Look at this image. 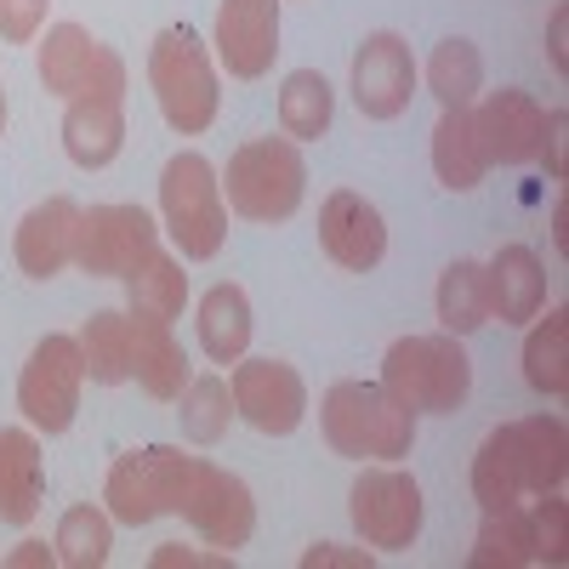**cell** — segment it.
<instances>
[{
  "instance_id": "20",
  "label": "cell",
  "mask_w": 569,
  "mask_h": 569,
  "mask_svg": "<svg viewBox=\"0 0 569 569\" xmlns=\"http://www.w3.org/2000/svg\"><path fill=\"white\" fill-rule=\"evenodd\" d=\"M485 284H490V319L501 325H530L547 308V268L530 246H501L485 262Z\"/></svg>"
},
{
  "instance_id": "12",
  "label": "cell",
  "mask_w": 569,
  "mask_h": 569,
  "mask_svg": "<svg viewBox=\"0 0 569 569\" xmlns=\"http://www.w3.org/2000/svg\"><path fill=\"white\" fill-rule=\"evenodd\" d=\"M40 86L52 98H86V91H114L126 98V63L114 46L86 34L80 23H52L40 46Z\"/></svg>"
},
{
  "instance_id": "41",
  "label": "cell",
  "mask_w": 569,
  "mask_h": 569,
  "mask_svg": "<svg viewBox=\"0 0 569 569\" xmlns=\"http://www.w3.org/2000/svg\"><path fill=\"white\" fill-rule=\"evenodd\" d=\"M552 246H558V251L569 246V206H563V200L552 206Z\"/></svg>"
},
{
  "instance_id": "2",
  "label": "cell",
  "mask_w": 569,
  "mask_h": 569,
  "mask_svg": "<svg viewBox=\"0 0 569 569\" xmlns=\"http://www.w3.org/2000/svg\"><path fill=\"white\" fill-rule=\"evenodd\" d=\"M325 445L348 461H399L416 445V410H405L382 382H337L319 399Z\"/></svg>"
},
{
  "instance_id": "37",
  "label": "cell",
  "mask_w": 569,
  "mask_h": 569,
  "mask_svg": "<svg viewBox=\"0 0 569 569\" xmlns=\"http://www.w3.org/2000/svg\"><path fill=\"white\" fill-rule=\"evenodd\" d=\"M563 131H569V114H563V109H552V114H547V126H541V154H547L552 182H563V177H569V160H563Z\"/></svg>"
},
{
  "instance_id": "25",
  "label": "cell",
  "mask_w": 569,
  "mask_h": 569,
  "mask_svg": "<svg viewBox=\"0 0 569 569\" xmlns=\"http://www.w3.org/2000/svg\"><path fill=\"white\" fill-rule=\"evenodd\" d=\"M472 569H525L536 563V536H530V507L525 501H507V507H490L485 525H479V541L467 552Z\"/></svg>"
},
{
  "instance_id": "19",
  "label": "cell",
  "mask_w": 569,
  "mask_h": 569,
  "mask_svg": "<svg viewBox=\"0 0 569 569\" xmlns=\"http://www.w3.org/2000/svg\"><path fill=\"white\" fill-rule=\"evenodd\" d=\"M63 149H69V160L80 171H103L126 149V98H114V91H86V98H69Z\"/></svg>"
},
{
  "instance_id": "3",
  "label": "cell",
  "mask_w": 569,
  "mask_h": 569,
  "mask_svg": "<svg viewBox=\"0 0 569 569\" xmlns=\"http://www.w3.org/2000/svg\"><path fill=\"white\" fill-rule=\"evenodd\" d=\"M382 388L416 416H450L472 393V359H467L461 337H450V330L399 337L382 353Z\"/></svg>"
},
{
  "instance_id": "31",
  "label": "cell",
  "mask_w": 569,
  "mask_h": 569,
  "mask_svg": "<svg viewBox=\"0 0 569 569\" xmlns=\"http://www.w3.org/2000/svg\"><path fill=\"white\" fill-rule=\"evenodd\" d=\"M485 86V58L479 46H472L467 34H450L433 46V58H427V91L445 103V109H467L472 98H479Z\"/></svg>"
},
{
  "instance_id": "27",
  "label": "cell",
  "mask_w": 569,
  "mask_h": 569,
  "mask_svg": "<svg viewBox=\"0 0 569 569\" xmlns=\"http://www.w3.org/2000/svg\"><path fill=\"white\" fill-rule=\"evenodd\" d=\"M439 325L450 337H472L479 325H490V284H485V262L472 257H456L445 273H439Z\"/></svg>"
},
{
  "instance_id": "6",
  "label": "cell",
  "mask_w": 569,
  "mask_h": 569,
  "mask_svg": "<svg viewBox=\"0 0 569 569\" xmlns=\"http://www.w3.org/2000/svg\"><path fill=\"white\" fill-rule=\"evenodd\" d=\"M160 217L171 246L188 262H211L222 251V233H228V206H222V182L217 166L194 149H182L166 160L160 171Z\"/></svg>"
},
{
  "instance_id": "4",
  "label": "cell",
  "mask_w": 569,
  "mask_h": 569,
  "mask_svg": "<svg viewBox=\"0 0 569 569\" xmlns=\"http://www.w3.org/2000/svg\"><path fill=\"white\" fill-rule=\"evenodd\" d=\"M222 188H228V211L246 217V222H291L302 211V194H308V166H302V149L291 137H251L228 154V171H222Z\"/></svg>"
},
{
  "instance_id": "18",
  "label": "cell",
  "mask_w": 569,
  "mask_h": 569,
  "mask_svg": "<svg viewBox=\"0 0 569 569\" xmlns=\"http://www.w3.org/2000/svg\"><path fill=\"white\" fill-rule=\"evenodd\" d=\"M74 228H80V206L69 194L40 200L34 211H23L18 233H12V257L29 279H58L74 262Z\"/></svg>"
},
{
  "instance_id": "26",
  "label": "cell",
  "mask_w": 569,
  "mask_h": 569,
  "mask_svg": "<svg viewBox=\"0 0 569 569\" xmlns=\"http://www.w3.org/2000/svg\"><path fill=\"white\" fill-rule=\"evenodd\" d=\"M330 120H337V91H330V80L319 69L284 74V86H279V131L291 142H319L330 131Z\"/></svg>"
},
{
  "instance_id": "42",
  "label": "cell",
  "mask_w": 569,
  "mask_h": 569,
  "mask_svg": "<svg viewBox=\"0 0 569 569\" xmlns=\"http://www.w3.org/2000/svg\"><path fill=\"white\" fill-rule=\"evenodd\" d=\"M0 131H7V91H0Z\"/></svg>"
},
{
  "instance_id": "36",
  "label": "cell",
  "mask_w": 569,
  "mask_h": 569,
  "mask_svg": "<svg viewBox=\"0 0 569 569\" xmlns=\"http://www.w3.org/2000/svg\"><path fill=\"white\" fill-rule=\"evenodd\" d=\"M149 563H154V569H177V563H182V569H228V563H233V552H222V547H217V552H200V547L166 541V547H154V558H149Z\"/></svg>"
},
{
  "instance_id": "10",
  "label": "cell",
  "mask_w": 569,
  "mask_h": 569,
  "mask_svg": "<svg viewBox=\"0 0 569 569\" xmlns=\"http://www.w3.org/2000/svg\"><path fill=\"white\" fill-rule=\"evenodd\" d=\"M348 512L365 547L376 552H405L421 536V485L405 467H365L353 490H348Z\"/></svg>"
},
{
  "instance_id": "23",
  "label": "cell",
  "mask_w": 569,
  "mask_h": 569,
  "mask_svg": "<svg viewBox=\"0 0 569 569\" xmlns=\"http://www.w3.org/2000/svg\"><path fill=\"white\" fill-rule=\"evenodd\" d=\"M433 171L450 194H467V188L485 182V149H479V131H472V103L467 109H445L433 126Z\"/></svg>"
},
{
  "instance_id": "33",
  "label": "cell",
  "mask_w": 569,
  "mask_h": 569,
  "mask_svg": "<svg viewBox=\"0 0 569 569\" xmlns=\"http://www.w3.org/2000/svg\"><path fill=\"white\" fill-rule=\"evenodd\" d=\"M109 547H114V518L103 507H69L58 518V536H52L58 563H69V569H103Z\"/></svg>"
},
{
  "instance_id": "34",
  "label": "cell",
  "mask_w": 569,
  "mask_h": 569,
  "mask_svg": "<svg viewBox=\"0 0 569 569\" xmlns=\"http://www.w3.org/2000/svg\"><path fill=\"white\" fill-rule=\"evenodd\" d=\"M530 536H536V563H563L569 558V507H563V496L558 490H547V496H536V507H530Z\"/></svg>"
},
{
  "instance_id": "17",
  "label": "cell",
  "mask_w": 569,
  "mask_h": 569,
  "mask_svg": "<svg viewBox=\"0 0 569 569\" xmlns=\"http://www.w3.org/2000/svg\"><path fill=\"white\" fill-rule=\"evenodd\" d=\"M211 46L233 80H262L279 58V0H222Z\"/></svg>"
},
{
  "instance_id": "16",
  "label": "cell",
  "mask_w": 569,
  "mask_h": 569,
  "mask_svg": "<svg viewBox=\"0 0 569 569\" xmlns=\"http://www.w3.org/2000/svg\"><path fill=\"white\" fill-rule=\"evenodd\" d=\"M319 251L337 268H348V273H370L376 262L388 257L382 211H376L365 194H353V188L325 194V206H319Z\"/></svg>"
},
{
  "instance_id": "13",
  "label": "cell",
  "mask_w": 569,
  "mask_h": 569,
  "mask_svg": "<svg viewBox=\"0 0 569 569\" xmlns=\"http://www.w3.org/2000/svg\"><path fill=\"white\" fill-rule=\"evenodd\" d=\"M233 416L251 421L257 433L284 439L297 433L308 416V382L297 376V365L284 359H233Z\"/></svg>"
},
{
  "instance_id": "15",
  "label": "cell",
  "mask_w": 569,
  "mask_h": 569,
  "mask_svg": "<svg viewBox=\"0 0 569 569\" xmlns=\"http://www.w3.org/2000/svg\"><path fill=\"white\" fill-rule=\"evenodd\" d=\"M541 126H547V109L518 86H501L485 103H472V131H479L485 166H530V160H541Z\"/></svg>"
},
{
  "instance_id": "5",
  "label": "cell",
  "mask_w": 569,
  "mask_h": 569,
  "mask_svg": "<svg viewBox=\"0 0 569 569\" xmlns=\"http://www.w3.org/2000/svg\"><path fill=\"white\" fill-rule=\"evenodd\" d=\"M149 86H154V103H160L171 131L200 137L217 120V103H222L217 69H211L206 40L188 23H171V29L154 34V46H149Z\"/></svg>"
},
{
  "instance_id": "11",
  "label": "cell",
  "mask_w": 569,
  "mask_h": 569,
  "mask_svg": "<svg viewBox=\"0 0 569 569\" xmlns=\"http://www.w3.org/2000/svg\"><path fill=\"white\" fill-rule=\"evenodd\" d=\"M160 246V228L142 206H91L74 228V268L91 279H126Z\"/></svg>"
},
{
  "instance_id": "22",
  "label": "cell",
  "mask_w": 569,
  "mask_h": 569,
  "mask_svg": "<svg viewBox=\"0 0 569 569\" xmlns=\"http://www.w3.org/2000/svg\"><path fill=\"white\" fill-rule=\"evenodd\" d=\"M46 490V461L34 427H0V525H29L40 512Z\"/></svg>"
},
{
  "instance_id": "1",
  "label": "cell",
  "mask_w": 569,
  "mask_h": 569,
  "mask_svg": "<svg viewBox=\"0 0 569 569\" xmlns=\"http://www.w3.org/2000/svg\"><path fill=\"white\" fill-rule=\"evenodd\" d=\"M569 472V427L558 416H525V421H501L496 433L472 456V501L485 512L563 490Z\"/></svg>"
},
{
  "instance_id": "30",
  "label": "cell",
  "mask_w": 569,
  "mask_h": 569,
  "mask_svg": "<svg viewBox=\"0 0 569 569\" xmlns=\"http://www.w3.org/2000/svg\"><path fill=\"white\" fill-rule=\"evenodd\" d=\"M80 353H86V376L98 388H120L131 382V319L103 308L91 313L86 330H80Z\"/></svg>"
},
{
  "instance_id": "8",
  "label": "cell",
  "mask_w": 569,
  "mask_h": 569,
  "mask_svg": "<svg viewBox=\"0 0 569 569\" xmlns=\"http://www.w3.org/2000/svg\"><path fill=\"white\" fill-rule=\"evenodd\" d=\"M80 388H86V353H80V337H40L23 376H18V410L29 416L34 433L58 439L69 433V421L80 410Z\"/></svg>"
},
{
  "instance_id": "9",
  "label": "cell",
  "mask_w": 569,
  "mask_h": 569,
  "mask_svg": "<svg viewBox=\"0 0 569 569\" xmlns=\"http://www.w3.org/2000/svg\"><path fill=\"white\" fill-rule=\"evenodd\" d=\"M182 472H188V456L171 450V445H142V450H126L109 479H103V501H109V518L114 525H154V518L177 512V496H182Z\"/></svg>"
},
{
  "instance_id": "29",
  "label": "cell",
  "mask_w": 569,
  "mask_h": 569,
  "mask_svg": "<svg viewBox=\"0 0 569 569\" xmlns=\"http://www.w3.org/2000/svg\"><path fill=\"white\" fill-rule=\"evenodd\" d=\"M126 297H131V313H154V319H177L188 308V273L171 251H149L131 273H126Z\"/></svg>"
},
{
  "instance_id": "21",
  "label": "cell",
  "mask_w": 569,
  "mask_h": 569,
  "mask_svg": "<svg viewBox=\"0 0 569 569\" xmlns=\"http://www.w3.org/2000/svg\"><path fill=\"white\" fill-rule=\"evenodd\" d=\"M131 319V376L137 388L171 405L182 388H188V353L182 342L171 337V319H154V313H126Z\"/></svg>"
},
{
  "instance_id": "24",
  "label": "cell",
  "mask_w": 569,
  "mask_h": 569,
  "mask_svg": "<svg viewBox=\"0 0 569 569\" xmlns=\"http://www.w3.org/2000/svg\"><path fill=\"white\" fill-rule=\"evenodd\" d=\"M200 348L217 365L246 359V348H251V297L240 291V284H211V291L200 297Z\"/></svg>"
},
{
  "instance_id": "7",
  "label": "cell",
  "mask_w": 569,
  "mask_h": 569,
  "mask_svg": "<svg viewBox=\"0 0 569 569\" xmlns=\"http://www.w3.org/2000/svg\"><path fill=\"white\" fill-rule=\"evenodd\" d=\"M177 518L200 541L222 547V552H240L251 536H257V501H251V485L240 472H228L206 456H188V472H182V496H177Z\"/></svg>"
},
{
  "instance_id": "32",
  "label": "cell",
  "mask_w": 569,
  "mask_h": 569,
  "mask_svg": "<svg viewBox=\"0 0 569 569\" xmlns=\"http://www.w3.org/2000/svg\"><path fill=\"white\" fill-rule=\"evenodd\" d=\"M171 405H177V421H182V439L222 445L228 421H233V388L222 382V376H188V388Z\"/></svg>"
},
{
  "instance_id": "39",
  "label": "cell",
  "mask_w": 569,
  "mask_h": 569,
  "mask_svg": "<svg viewBox=\"0 0 569 569\" xmlns=\"http://www.w3.org/2000/svg\"><path fill=\"white\" fill-rule=\"evenodd\" d=\"M46 563H58V552L46 541H23L18 552H7V569H46Z\"/></svg>"
},
{
  "instance_id": "38",
  "label": "cell",
  "mask_w": 569,
  "mask_h": 569,
  "mask_svg": "<svg viewBox=\"0 0 569 569\" xmlns=\"http://www.w3.org/2000/svg\"><path fill=\"white\" fill-rule=\"evenodd\" d=\"M342 563H370V552H348V547H337V541H319V547H308L302 552V569H342Z\"/></svg>"
},
{
  "instance_id": "35",
  "label": "cell",
  "mask_w": 569,
  "mask_h": 569,
  "mask_svg": "<svg viewBox=\"0 0 569 569\" xmlns=\"http://www.w3.org/2000/svg\"><path fill=\"white\" fill-rule=\"evenodd\" d=\"M46 7L52 0H0V40H12V46L34 40L46 23Z\"/></svg>"
},
{
  "instance_id": "14",
  "label": "cell",
  "mask_w": 569,
  "mask_h": 569,
  "mask_svg": "<svg viewBox=\"0 0 569 569\" xmlns=\"http://www.w3.org/2000/svg\"><path fill=\"white\" fill-rule=\"evenodd\" d=\"M416 98V58L405 34L376 29L353 52V103L365 120H399Z\"/></svg>"
},
{
  "instance_id": "40",
  "label": "cell",
  "mask_w": 569,
  "mask_h": 569,
  "mask_svg": "<svg viewBox=\"0 0 569 569\" xmlns=\"http://www.w3.org/2000/svg\"><path fill=\"white\" fill-rule=\"evenodd\" d=\"M563 29H569V12L558 7V12H552V34H547V40H552L547 52H552V63H558V69H569V52H563Z\"/></svg>"
},
{
  "instance_id": "28",
  "label": "cell",
  "mask_w": 569,
  "mask_h": 569,
  "mask_svg": "<svg viewBox=\"0 0 569 569\" xmlns=\"http://www.w3.org/2000/svg\"><path fill=\"white\" fill-rule=\"evenodd\" d=\"M525 382L547 399L569 393V308H547V319L536 313L525 337Z\"/></svg>"
}]
</instances>
